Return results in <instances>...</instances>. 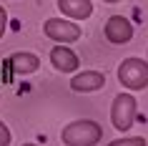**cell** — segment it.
Listing matches in <instances>:
<instances>
[{
	"instance_id": "6da1fadb",
	"label": "cell",
	"mask_w": 148,
	"mask_h": 146,
	"mask_svg": "<svg viewBox=\"0 0 148 146\" xmlns=\"http://www.w3.org/2000/svg\"><path fill=\"white\" fill-rule=\"evenodd\" d=\"M103 138V129L98 121L90 118H78L63 126L60 131V141L65 146H95Z\"/></svg>"
},
{
	"instance_id": "7a4b0ae2",
	"label": "cell",
	"mask_w": 148,
	"mask_h": 146,
	"mask_svg": "<svg viewBox=\"0 0 148 146\" xmlns=\"http://www.w3.org/2000/svg\"><path fill=\"white\" fill-rule=\"evenodd\" d=\"M121 86H125L128 91H143L148 88V61L143 58H125L116 71Z\"/></svg>"
},
{
	"instance_id": "3957f363",
	"label": "cell",
	"mask_w": 148,
	"mask_h": 146,
	"mask_svg": "<svg viewBox=\"0 0 148 146\" xmlns=\"http://www.w3.org/2000/svg\"><path fill=\"white\" fill-rule=\"evenodd\" d=\"M136 113H138V103L131 93H118L113 103H110V123L116 126L118 131H128L136 121Z\"/></svg>"
},
{
	"instance_id": "277c9868",
	"label": "cell",
	"mask_w": 148,
	"mask_h": 146,
	"mask_svg": "<svg viewBox=\"0 0 148 146\" xmlns=\"http://www.w3.org/2000/svg\"><path fill=\"white\" fill-rule=\"evenodd\" d=\"M43 33H45L48 40H55V43H75V40L83 35L78 23L73 20H63V18H48L43 23Z\"/></svg>"
},
{
	"instance_id": "5b68a950",
	"label": "cell",
	"mask_w": 148,
	"mask_h": 146,
	"mask_svg": "<svg viewBox=\"0 0 148 146\" xmlns=\"http://www.w3.org/2000/svg\"><path fill=\"white\" fill-rule=\"evenodd\" d=\"M103 35L113 46H125L133 38V23L125 15H110L103 25Z\"/></svg>"
},
{
	"instance_id": "8992f818",
	"label": "cell",
	"mask_w": 148,
	"mask_h": 146,
	"mask_svg": "<svg viewBox=\"0 0 148 146\" xmlns=\"http://www.w3.org/2000/svg\"><path fill=\"white\" fill-rule=\"evenodd\" d=\"M50 63H53L55 71L60 73H75L80 68V61H78V53L68 48L65 43H58V46L50 51Z\"/></svg>"
},
{
	"instance_id": "52a82bcc",
	"label": "cell",
	"mask_w": 148,
	"mask_h": 146,
	"mask_svg": "<svg viewBox=\"0 0 148 146\" xmlns=\"http://www.w3.org/2000/svg\"><path fill=\"white\" fill-rule=\"evenodd\" d=\"M106 86V76L101 71H80L70 78V88L75 93H93V91H101Z\"/></svg>"
},
{
	"instance_id": "ba28073f",
	"label": "cell",
	"mask_w": 148,
	"mask_h": 146,
	"mask_svg": "<svg viewBox=\"0 0 148 146\" xmlns=\"http://www.w3.org/2000/svg\"><path fill=\"white\" fill-rule=\"evenodd\" d=\"M10 63V71L15 73V76H30L35 71L40 68V58L35 53H28V51H18L8 58Z\"/></svg>"
},
{
	"instance_id": "9c48e42d",
	"label": "cell",
	"mask_w": 148,
	"mask_h": 146,
	"mask_svg": "<svg viewBox=\"0 0 148 146\" xmlns=\"http://www.w3.org/2000/svg\"><path fill=\"white\" fill-rule=\"evenodd\" d=\"M58 8L70 20H86L93 13V3L90 0H58Z\"/></svg>"
},
{
	"instance_id": "30bf717a",
	"label": "cell",
	"mask_w": 148,
	"mask_h": 146,
	"mask_svg": "<svg viewBox=\"0 0 148 146\" xmlns=\"http://www.w3.org/2000/svg\"><path fill=\"white\" fill-rule=\"evenodd\" d=\"M108 146H148V141L143 136H125V138H116Z\"/></svg>"
},
{
	"instance_id": "8fae6325",
	"label": "cell",
	"mask_w": 148,
	"mask_h": 146,
	"mask_svg": "<svg viewBox=\"0 0 148 146\" xmlns=\"http://www.w3.org/2000/svg\"><path fill=\"white\" fill-rule=\"evenodd\" d=\"M10 141H13V134H10V129L5 123L0 121V146H10Z\"/></svg>"
},
{
	"instance_id": "7c38bea8",
	"label": "cell",
	"mask_w": 148,
	"mask_h": 146,
	"mask_svg": "<svg viewBox=\"0 0 148 146\" xmlns=\"http://www.w3.org/2000/svg\"><path fill=\"white\" fill-rule=\"evenodd\" d=\"M5 28H8V13H5V8L0 5V38H3V33H5Z\"/></svg>"
},
{
	"instance_id": "4fadbf2b",
	"label": "cell",
	"mask_w": 148,
	"mask_h": 146,
	"mask_svg": "<svg viewBox=\"0 0 148 146\" xmlns=\"http://www.w3.org/2000/svg\"><path fill=\"white\" fill-rule=\"evenodd\" d=\"M103 3H121V0H103Z\"/></svg>"
},
{
	"instance_id": "5bb4252c",
	"label": "cell",
	"mask_w": 148,
	"mask_h": 146,
	"mask_svg": "<svg viewBox=\"0 0 148 146\" xmlns=\"http://www.w3.org/2000/svg\"><path fill=\"white\" fill-rule=\"evenodd\" d=\"M23 146H35V144H23Z\"/></svg>"
}]
</instances>
